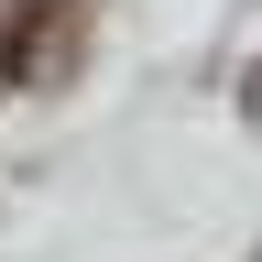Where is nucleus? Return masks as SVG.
Listing matches in <instances>:
<instances>
[{"label": "nucleus", "mask_w": 262, "mask_h": 262, "mask_svg": "<svg viewBox=\"0 0 262 262\" xmlns=\"http://www.w3.org/2000/svg\"><path fill=\"white\" fill-rule=\"evenodd\" d=\"M241 98H251V131H262V66H251V88H241Z\"/></svg>", "instance_id": "nucleus-2"}, {"label": "nucleus", "mask_w": 262, "mask_h": 262, "mask_svg": "<svg viewBox=\"0 0 262 262\" xmlns=\"http://www.w3.org/2000/svg\"><path fill=\"white\" fill-rule=\"evenodd\" d=\"M66 55H77V0H11L0 11V88H33Z\"/></svg>", "instance_id": "nucleus-1"}]
</instances>
